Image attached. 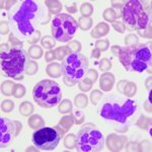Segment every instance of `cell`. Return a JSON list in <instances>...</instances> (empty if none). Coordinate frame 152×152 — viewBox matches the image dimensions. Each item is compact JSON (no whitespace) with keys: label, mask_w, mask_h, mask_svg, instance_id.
Segmentation results:
<instances>
[{"label":"cell","mask_w":152,"mask_h":152,"mask_svg":"<svg viewBox=\"0 0 152 152\" xmlns=\"http://www.w3.org/2000/svg\"><path fill=\"white\" fill-rule=\"evenodd\" d=\"M151 42H149L141 45L121 48L118 57L127 71L143 72L147 70L151 73Z\"/></svg>","instance_id":"obj_1"},{"label":"cell","mask_w":152,"mask_h":152,"mask_svg":"<svg viewBox=\"0 0 152 152\" xmlns=\"http://www.w3.org/2000/svg\"><path fill=\"white\" fill-rule=\"evenodd\" d=\"M137 111V104L132 99H107L102 104L99 115L109 121L126 123Z\"/></svg>","instance_id":"obj_2"},{"label":"cell","mask_w":152,"mask_h":152,"mask_svg":"<svg viewBox=\"0 0 152 152\" xmlns=\"http://www.w3.org/2000/svg\"><path fill=\"white\" fill-rule=\"evenodd\" d=\"M104 144V135L94 124L82 126L76 135V148L80 152H99Z\"/></svg>","instance_id":"obj_3"},{"label":"cell","mask_w":152,"mask_h":152,"mask_svg":"<svg viewBox=\"0 0 152 152\" xmlns=\"http://www.w3.org/2000/svg\"><path fill=\"white\" fill-rule=\"evenodd\" d=\"M1 67L7 76L15 80L23 79V73L28 64V56L23 49L12 48L1 53Z\"/></svg>","instance_id":"obj_4"},{"label":"cell","mask_w":152,"mask_h":152,"mask_svg":"<svg viewBox=\"0 0 152 152\" xmlns=\"http://www.w3.org/2000/svg\"><path fill=\"white\" fill-rule=\"evenodd\" d=\"M33 97L42 107L50 109L60 104L62 92L57 82L45 79L35 85L33 89Z\"/></svg>","instance_id":"obj_5"},{"label":"cell","mask_w":152,"mask_h":152,"mask_svg":"<svg viewBox=\"0 0 152 152\" xmlns=\"http://www.w3.org/2000/svg\"><path fill=\"white\" fill-rule=\"evenodd\" d=\"M122 18L130 31H142L150 21L144 10L142 2L138 0H130L124 4Z\"/></svg>","instance_id":"obj_6"},{"label":"cell","mask_w":152,"mask_h":152,"mask_svg":"<svg viewBox=\"0 0 152 152\" xmlns=\"http://www.w3.org/2000/svg\"><path fill=\"white\" fill-rule=\"evenodd\" d=\"M39 6L33 0H26L23 2L15 14L13 20L18 24V28L24 37H31L35 33L33 20L37 18Z\"/></svg>","instance_id":"obj_7"},{"label":"cell","mask_w":152,"mask_h":152,"mask_svg":"<svg viewBox=\"0 0 152 152\" xmlns=\"http://www.w3.org/2000/svg\"><path fill=\"white\" fill-rule=\"evenodd\" d=\"M78 23L67 13H59L52 20V36L55 40L67 43L74 37Z\"/></svg>","instance_id":"obj_8"},{"label":"cell","mask_w":152,"mask_h":152,"mask_svg":"<svg viewBox=\"0 0 152 152\" xmlns=\"http://www.w3.org/2000/svg\"><path fill=\"white\" fill-rule=\"evenodd\" d=\"M64 132L59 127H43L33 134V143L38 150L51 151L57 147Z\"/></svg>","instance_id":"obj_9"},{"label":"cell","mask_w":152,"mask_h":152,"mask_svg":"<svg viewBox=\"0 0 152 152\" xmlns=\"http://www.w3.org/2000/svg\"><path fill=\"white\" fill-rule=\"evenodd\" d=\"M62 71L66 77L80 80L88 71V59L79 53H72L67 56L62 63Z\"/></svg>","instance_id":"obj_10"},{"label":"cell","mask_w":152,"mask_h":152,"mask_svg":"<svg viewBox=\"0 0 152 152\" xmlns=\"http://www.w3.org/2000/svg\"><path fill=\"white\" fill-rule=\"evenodd\" d=\"M23 128L21 123L18 121H10L7 118L0 119V146L1 148L8 146L13 141L14 137L20 133Z\"/></svg>","instance_id":"obj_11"},{"label":"cell","mask_w":152,"mask_h":152,"mask_svg":"<svg viewBox=\"0 0 152 152\" xmlns=\"http://www.w3.org/2000/svg\"><path fill=\"white\" fill-rule=\"evenodd\" d=\"M127 138L124 136H119L116 134H111L107 136V144L109 149H111L112 151H120L123 148L125 142H126Z\"/></svg>","instance_id":"obj_12"},{"label":"cell","mask_w":152,"mask_h":152,"mask_svg":"<svg viewBox=\"0 0 152 152\" xmlns=\"http://www.w3.org/2000/svg\"><path fill=\"white\" fill-rule=\"evenodd\" d=\"M114 84H115V77L112 73L105 72L100 76L99 87L102 90H104V91H110V90H112Z\"/></svg>","instance_id":"obj_13"},{"label":"cell","mask_w":152,"mask_h":152,"mask_svg":"<svg viewBox=\"0 0 152 152\" xmlns=\"http://www.w3.org/2000/svg\"><path fill=\"white\" fill-rule=\"evenodd\" d=\"M109 31H110L109 24H107L105 23H100L92 29L90 35H91L92 38H99V37L102 36H107L109 34Z\"/></svg>","instance_id":"obj_14"},{"label":"cell","mask_w":152,"mask_h":152,"mask_svg":"<svg viewBox=\"0 0 152 152\" xmlns=\"http://www.w3.org/2000/svg\"><path fill=\"white\" fill-rule=\"evenodd\" d=\"M46 72H47V74L49 76H51L53 78L60 77V75L63 73L62 65H60L59 63H51L46 68Z\"/></svg>","instance_id":"obj_15"},{"label":"cell","mask_w":152,"mask_h":152,"mask_svg":"<svg viewBox=\"0 0 152 152\" xmlns=\"http://www.w3.org/2000/svg\"><path fill=\"white\" fill-rule=\"evenodd\" d=\"M73 123H74V119H73L72 115H71V116H66V117H63L62 119L60 120L58 127L62 130L64 133H66V132L72 127Z\"/></svg>","instance_id":"obj_16"},{"label":"cell","mask_w":152,"mask_h":152,"mask_svg":"<svg viewBox=\"0 0 152 152\" xmlns=\"http://www.w3.org/2000/svg\"><path fill=\"white\" fill-rule=\"evenodd\" d=\"M45 3L48 6L50 13L52 14H58L62 9V4H61L60 1H57V0H46Z\"/></svg>","instance_id":"obj_17"},{"label":"cell","mask_w":152,"mask_h":152,"mask_svg":"<svg viewBox=\"0 0 152 152\" xmlns=\"http://www.w3.org/2000/svg\"><path fill=\"white\" fill-rule=\"evenodd\" d=\"M45 123H44V120L42 119L41 116L39 115H33L31 117H29L28 119V126L31 129H39L41 127H43Z\"/></svg>","instance_id":"obj_18"},{"label":"cell","mask_w":152,"mask_h":152,"mask_svg":"<svg viewBox=\"0 0 152 152\" xmlns=\"http://www.w3.org/2000/svg\"><path fill=\"white\" fill-rule=\"evenodd\" d=\"M121 15H122L121 13H119V12H116V11L114 10V9H112V8H107L104 11V14H102L104 18L107 21H109V23H115V19L119 18Z\"/></svg>","instance_id":"obj_19"},{"label":"cell","mask_w":152,"mask_h":152,"mask_svg":"<svg viewBox=\"0 0 152 152\" xmlns=\"http://www.w3.org/2000/svg\"><path fill=\"white\" fill-rule=\"evenodd\" d=\"M14 83L10 81V80H5L1 83V92L4 95H11L14 89Z\"/></svg>","instance_id":"obj_20"},{"label":"cell","mask_w":152,"mask_h":152,"mask_svg":"<svg viewBox=\"0 0 152 152\" xmlns=\"http://www.w3.org/2000/svg\"><path fill=\"white\" fill-rule=\"evenodd\" d=\"M18 111L21 115H23V116L28 117L34 112V105L31 104V102H23V104L19 105Z\"/></svg>","instance_id":"obj_21"},{"label":"cell","mask_w":152,"mask_h":152,"mask_svg":"<svg viewBox=\"0 0 152 152\" xmlns=\"http://www.w3.org/2000/svg\"><path fill=\"white\" fill-rule=\"evenodd\" d=\"M74 104L76 105V107H78V109H83V107H86L87 104H88L87 96L83 94H79L78 95H76L75 96Z\"/></svg>","instance_id":"obj_22"},{"label":"cell","mask_w":152,"mask_h":152,"mask_svg":"<svg viewBox=\"0 0 152 152\" xmlns=\"http://www.w3.org/2000/svg\"><path fill=\"white\" fill-rule=\"evenodd\" d=\"M137 91V86L136 84L133 82H127L126 86H125L124 90H123V94L128 97H132L133 95H135Z\"/></svg>","instance_id":"obj_23"},{"label":"cell","mask_w":152,"mask_h":152,"mask_svg":"<svg viewBox=\"0 0 152 152\" xmlns=\"http://www.w3.org/2000/svg\"><path fill=\"white\" fill-rule=\"evenodd\" d=\"M71 53V50L69 47L67 46H63V47L57 48L55 50V55H56V59L58 60H62V59L65 58V56H67L68 54Z\"/></svg>","instance_id":"obj_24"},{"label":"cell","mask_w":152,"mask_h":152,"mask_svg":"<svg viewBox=\"0 0 152 152\" xmlns=\"http://www.w3.org/2000/svg\"><path fill=\"white\" fill-rule=\"evenodd\" d=\"M92 19L89 18H84V16H81L79 18V23H78V26L82 29V31H88L92 26Z\"/></svg>","instance_id":"obj_25"},{"label":"cell","mask_w":152,"mask_h":152,"mask_svg":"<svg viewBox=\"0 0 152 152\" xmlns=\"http://www.w3.org/2000/svg\"><path fill=\"white\" fill-rule=\"evenodd\" d=\"M28 55L33 59H40L42 56H43V50H42V48L39 47V46L34 45L29 48Z\"/></svg>","instance_id":"obj_26"},{"label":"cell","mask_w":152,"mask_h":152,"mask_svg":"<svg viewBox=\"0 0 152 152\" xmlns=\"http://www.w3.org/2000/svg\"><path fill=\"white\" fill-rule=\"evenodd\" d=\"M80 12H81L82 16H84V18H88V16H90L92 14V12H94V7L90 3H88V2H85V3H83L81 6H80Z\"/></svg>","instance_id":"obj_27"},{"label":"cell","mask_w":152,"mask_h":152,"mask_svg":"<svg viewBox=\"0 0 152 152\" xmlns=\"http://www.w3.org/2000/svg\"><path fill=\"white\" fill-rule=\"evenodd\" d=\"M72 111V104L69 99H64L59 105V112L61 114H67Z\"/></svg>","instance_id":"obj_28"},{"label":"cell","mask_w":152,"mask_h":152,"mask_svg":"<svg viewBox=\"0 0 152 152\" xmlns=\"http://www.w3.org/2000/svg\"><path fill=\"white\" fill-rule=\"evenodd\" d=\"M42 43V46H43L45 49H52L54 46L56 45V42H55V39L52 38L50 36H45L41 41Z\"/></svg>","instance_id":"obj_29"},{"label":"cell","mask_w":152,"mask_h":152,"mask_svg":"<svg viewBox=\"0 0 152 152\" xmlns=\"http://www.w3.org/2000/svg\"><path fill=\"white\" fill-rule=\"evenodd\" d=\"M64 145L66 148L72 149L76 146V136L73 134H68V136L65 137L64 139Z\"/></svg>","instance_id":"obj_30"},{"label":"cell","mask_w":152,"mask_h":152,"mask_svg":"<svg viewBox=\"0 0 152 152\" xmlns=\"http://www.w3.org/2000/svg\"><path fill=\"white\" fill-rule=\"evenodd\" d=\"M24 94H26V88H24L23 84L14 85V89H13V92H12V95H13L15 99H21Z\"/></svg>","instance_id":"obj_31"},{"label":"cell","mask_w":152,"mask_h":152,"mask_svg":"<svg viewBox=\"0 0 152 152\" xmlns=\"http://www.w3.org/2000/svg\"><path fill=\"white\" fill-rule=\"evenodd\" d=\"M151 124V119L148 117H145V116H141L139 118L138 122H137V126L141 129H147Z\"/></svg>","instance_id":"obj_32"},{"label":"cell","mask_w":152,"mask_h":152,"mask_svg":"<svg viewBox=\"0 0 152 152\" xmlns=\"http://www.w3.org/2000/svg\"><path fill=\"white\" fill-rule=\"evenodd\" d=\"M38 71V63L35 61H28L26 67V72L28 75H34Z\"/></svg>","instance_id":"obj_33"},{"label":"cell","mask_w":152,"mask_h":152,"mask_svg":"<svg viewBox=\"0 0 152 152\" xmlns=\"http://www.w3.org/2000/svg\"><path fill=\"white\" fill-rule=\"evenodd\" d=\"M92 85H94V82L90 81L88 78H85L84 80H81V81L79 82V84H78V86H79V89L81 90V91H88V90H90V88L92 87Z\"/></svg>","instance_id":"obj_34"},{"label":"cell","mask_w":152,"mask_h":152,"mask_svg":"<svg viewBox=\"0 0 152 152\" xmlns=\"http://www.w3.org/2000/svg\"><path fill=\"white\" fill-rule=\"evenodd\" d=\"M125 44L128 46H136L139 44V39L138 37L136 35H134V34H130L126 37V39H125Z\"/></svg>","instance_id":"obj_35"},{"label":"cell","mask_w":152,"mask_h":152,"mask_svg":"<svg viewBox=\"0 0 152 152\" xmlns=\"http://www.w3.org/2000/svg\"><path fill=\"white\" fill-rule=\"evenodd\" d=\"M14 109V102L12 100L5 99L3 102L1 104V110L4 113H10L12 112V110Z\"/></svg>","instance_id":"obj_36"},{"label":"cell","mask_w":152,"mask_h":152,"mask_svg":"<svg viewBox=\"0 0 152 152\" xmlns=\"http://www.w3.org/2000/svg\"><path fill=\"white\" fill-rule=\"evenodd\" d=\"M109 46H110L109 40H99L95 43V49H97L99 52H104V51L107 50Z\"/></svg>","instance_id":"obj_37"},{"label":"cell","mask_w":152,"mask_h":152,"mask_svg":"<svg viewBox=\"0 0 152 152\" xmlns=\"http://www.w3.org/2000/svg\"><path fill=\"white\" fill-rule=\"evenodd\" d=\"M102 96V92H100L99 90L95 89L90 94V100H91V104L94 105H96L100 100V97Z\"/></svg>","instance_id":"obj_38"},{"label":"cell","mask_w":152,"mask_h":152,"mask_svg":"<svg viewBox=\"0 0 152 152\" xmlns=\"http://www.w3.org/2000/svg\"><path fill=\"white\" fill-rule=\"evenodd\" d=\"M72 116L76 124H82L83 122H84L85 116H84V113L82 111H75L72 114Z\"/></svg>","instance_id":"obj_39"},{"label":"cell","mask_w":152,"mask_h":152,"mask_svg":"<svg viewBox=\"0 0 152 152\" xmlns=\"http://www.w3.org/2000/svg\"><path fill=\"white\" fill-rule=\"evenodd\" d=\"M67 47H69V49L71 50V52L77 53L81 50V45L78 41H73V42H69L67 44Z\"/></svg>","instance_id":"obj_40"},{"label":"cell","mask_w":152,"mask_h":152,"mask_svg":"<svg viewBox=\"0 0 152 152\" xmlns=\"http://www.w3.org/2000/svg\"><path fill=\"white\" fill-rule=\"evenodd\" d=\"M139 35L143 38H147V39H151V23L149 21V23L147 24V26L142 31H138Z\"/></svg>","instance_id":"obj_41"},{"label":"cell","mask_w":152,"mask_h":152,"mask_svg":"<svg viewBox=\"0 0 152 152\" xmlns=\"http://www.w3.org/2000/svg\"><path fill=\"white\" fill-rule=\"evenodd\" d=\"M99 68L102 71H109L112 68V63L107 58H104L99 63Z\"/></svg>","instance_id":"obj_42"},{"label":"cell","mask_w":152,"mask_h":152,"mask_svg":"<svg viewBox=\"0 0 152 152\" xmlns=\"http://www.w3.org/2000/svg\"><path fill=\"white\" fill-rule=\"evenodd\" d=\"M9 42L11 43L12 48H19V49H20L21 47H23V42L18 40V39L12 35V34L9 35Z\"/></svg>","instance_id":"obj_43"},{"label":"cell","mask_w":152,"mask_h":152,"mask_svg":"<svg viewBox=\"0 0 152 152\" xmlns=\"http://www.w3.org/2000/svg\"><path fill=\"white\" fill-rule=\"evenodd\" d=\"M97 76H99V74H97L96 71L94 70V69L88 70V71H87V73H86V78H88V79H89L90 81L94 82V83L95 81H96Z\"/></svg>","instance_id":"obj_44"},{"label":"cell","mask_w":152,"mask_h":152,"mask_svg":"<svg viewBox=\"0 0 152 152\" xmlns=\"http://www.w3.org/2000/svg\"><path fill=\"white\" fill-rule=\"evenodd\" d=\"M41 38V31H36L28 39V42L29 44H36L37 42L40 40Z\"/></svg>","instance_id":"obj_45"},{"label":"cell","mask_w":152,"mask_h":152,"mask_svg":"<svg viewBox=\"0 0 152 152\" xmlns=\"http://www.w3.org/2000/svg\"><path fill=\"white\" fill-rule=\"evenodd\" d=\"M113 28H114L118 33L123 34L126 31V28H125V24L121 21H117V23H113Z\"/></svg>","instance_id":"obj_46"},{"label":"cell","mask_w":152,"mask_h":152,"mask_svg":"<svg viewBox=\"0 0 152 152\" xmlns=\"http://www.w3.org/2000/svg\"><path fill=\"white\" fill-rule=\"evenodd\" d=\"M63 81H64L65 85H67V86H74V85L76 84V82H77V80L64 76V78H63Z\"/></svg>","instance_id":"obj_47"},{"label":"cell","mask_w":152,"mask_h":152,"mask_svg":"<svg viewBox=\"0 0 152 152\" xmlns=\"http://www.w3.org/2000/svg\"><path fill=\"white\" fill-rule=\"evenodd\" d=\"M56 58V55H55V51H48L45 55V59L47 62H51L52 60Z\"/></svg>","instance_id":"obj_48"},{"label":"cell","mask_w":152,"mask_h":152,"mask_svg":"<svg viewBox=\"0 0 152 152\" xmlns=\"http://www.w3.org/2000/svg\"><path fill=\"white\" fill-rule=\"evenodd\" d=\"M127 82H128V81H126V80H121V81L118 82V84H117V90H118V91L123 94V90H124L125 86H126Z\"/></svg>","instance_id":"obj_49"},{"label":"cell","mask_w":152,"mask_h":152,"mask_svg":"<svg viewBox=\"0 0 152 152\" xmlns=\"http://www.w3.org/2000/svg\"><path fill=\"white\" fill-rule=\"evenodd\" d=\"M8 23L6 21H1V35H6L8 33Z\"/></svg>","instance_id":"obj_50"},{"label":"cell","mask_w":152,"mask_h":152,"mask_svg":"<svg viewBox=\"0 0 152 152\" xmlns=\"http://www.w3.org/2000/svg\"><path fill=\"white\" fill-rule=\"evenodd\" d=\"M16 1H1V8H6V9H9L10 6L13 5Z\"/></svg>","instance_id":"obj_51"},{"label":"cell","mask_w":152,"mask_h":152,"mask_svg":"<svg viewBox=\"0 0 152 152\" xmlns=\"http://www.w3.org/2000/svg\"><path fill=\"white\" fill-rule=\"evenodd\" d=\"M113 7H115V8H120V7L124 6V4L126 3L125 1H115V0H112L111 1Z\"/></svg>","instance_id":"obj_52"},{"label":"cell","mask_w":152,"mask_h":152,"mask_svg":"<svg viewBox=\"0 0 152 152\" xmlns=\"http://www.w3.org/2000/svg\"><path fill=\"white\" fill-rule=\"evenodd\" d=\"M127 150H128V151H137V150H139L138 144H137V143H129V145L127 146Z\"/></svg>","instance_id":"obj_53"},{"label":"cell","mask_w":152,"mask_h":152,"mask_svg":"<svg viewBox=\"0 0 152 152\" xmlns=\"http://www.w3.org/2000/svg\"><path fill=\"white\" fill-rule=\"evenodd\" d=\"M66 9H67L68 12H71V13H74V12L77 11V6H76V3L75 2H73L72 6H67L66 7Z\"/></svg>","instance_id":"obj_54"},{"label":"cell","mask_w":152,"mask_h":152,"mask_svg":"<svg viewBox=\"0 0 152 152\" xmlns=\"http://www.w3.org/2000/svg\"><path fill=\"white\" fill-rule=\"evenodd\" d=\"M120 50H121V47H119V46H113V47H112V52H113V54H114L115 56L119 55Z\"/></svg>","instance_id":"obj_55"},{"label":"cell","mask_w":152,"mask_h":152,"mask_svg":"<svg viewBox=\"0 0 152 152\" xmlns=\"http://www.w3.org/2000/svg\"><path fill=\"white\" fill-rule=\"evenodd\" d=\"M99 56H100V52L97 49H94V50H92V53H91V57H94V58H96V59H99Z\"/></svg>","instance_id":"obj_56"},{"label":"cell","mask_w":152,"mask_h":152,"mask_svg":"<svg viewBox=\"0 0 152 152\" xmlns=\"http://www.w3.org/2000/svg\"><path fill=\"white\" fill-rule=\"evenodd\" d=\"M151 80H152L151 76H149V78H147V79H146V84H145V86H146L147 89H149V90L151 89Z\"/></svg>","instance_id":"obj_57"},{"label":"cell","mask_w":152,"mask_h":152,"mask_svg":"<svg viewBox=\"0 0 152 152\" xmlns=\"http://www.w3.org/2000/svg\"><path fill=\"white\" fill-rule=\"evenodd\" d=\"M9 48H8V44H1V53L2 52H8Z\"/></svg>","instance_id":"obj_58"},{"label":"cell","mask_w":152,"mask_h":152,"mask_svg":"<svg viewBox=\"0 0 152 152\" xmlns=\"http://www.w3.org/2000/svg\"><path fill=\"white\" fill-rule=\"evenodd\" d=\"M145 110H146V112L151 113V104H150V102H149V100L145 102Z\"/></svg>","instance_id":"obj_59"}]
</instances>
